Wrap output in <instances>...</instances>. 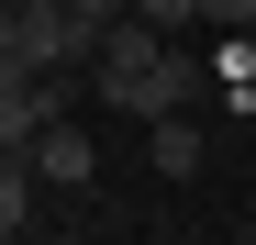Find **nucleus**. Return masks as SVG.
I'll return each instance as SVG.
<instances>
[{
  "label": "nucleus",
  "mask_w": 256,
  "mask_h": 245,
  "mask_svg": "<svg viewBox=\"0 0 256 245\" xmlns=\"http://www.w3.org/2000/svg\"><path fill=\"white\" fill-rule=\"evenodd\" d=\"M100 34H112V22H90L78 0H22V45H12V56H22L34 78H56V67H90Z\"/></svg>",
  "instance_id": "f257e3e1"
},
{
  "label": "nucleus",
  "mask_w": 256,
  "mask_h": 245,
  "mask_svg": "<svg viewBox=\"0 0 256 245\" xmlns=\"http://www.w3.org/2000/svg\"><path fill=\"white\" fill-rule=\"evenodd\" d=\"M34 178H45V190H90V178H100V145H90L78 112H56L45 134H34Z\"/></svg>",
  "instance_id": "f03ea898"
},
{
  "label": "nucleus",
  "mask_w": 256,
  "mask_h": 245,
  "mask_svg": "<svg viewBox=\"0 0 256 245\" xmlns=\"http://www.w3.org/2000/svg\"><path fill=\"white\" fill-rule=\"evenodd\" d=\"M145 168L156 178H200V122L190 112H145Z\"/></svg>",
  "instance_id": "7ed1b4c3"
},
{
  "label": "nucleus",
  "mask_w": 256,
  "mask_h": 245,
  "mask_svg": "<svg viewBox=\"0 0 256 245\" xmlns=\"http://www.w3.org/2000/svg\"><path fill=\"white\" fill-rule=\"evenodd\" d=\"M34 200H45V178H34V156H0V245H12L34 223Z\"/></svg>",
  "instance_id": "20e7f679"
},
{
  "label": "nucleus",
  "mask_w": 256,
  "mask_h": 245,
  "mask_svg": "<svg viewBox=\"0 0 256 245\" xmlns=\"http://www.w3.org/2000/svg\"><path fill=\"white\" fill-rule=\"evenodd\" d=\"M212 90H234V100L256 90V56H245V34H234V45H223V56H212Z\"/></svg>",
  "instance_id": "39448f33"
},
{
  "label": "nucleus",
  "mask_w": 256,
  "mask_h": 245,
  "mask_svg": "<svg viewBox=\"0 0 256 245\" xmlns=\"http://www.w3.org/2000/svg\"><path fill=\"white\" fill-rule=\"evenodd\" d=\"M134 12H145L156 34H200V0H134Z\"/></svg>",
  "instance_id": "423d86ee"
},
{
  "label": "nucleus",
  "mask_w": 256,
  "mask_h": 245,
  "mask_svg": "<svg viewBox=\"0 0 256 245\" xmlns=\"http://www.w3.org/2000/svg\"><path fill=\"white\" fill-rule=\"evenodd\" d=\"M200 34H256V0H200Z\"/></svg>",
  "instance_id": "0eeeda50"
},
{
  "label": "nucleus",
  "mask_w": 256,
  "mask_h": 245,
  "mask_svg": "<svg viewBox=\"0 0 256 245\" xmlns=\"http://www.w3.org/2000/svg\"><path fill=\"white\" fill-rule=\"evenodd\" d=\"M12 45H22V0H0V67H12Z\"/></svg>",
  "instance_id": "6e6552de"
},
{
  "label": "nucleus",
  "mask_w": 256,
  "mask_h": 245,
  "mask_svg": "<svg viewBox=\"0 0 256 245\" xmlns=\"http://www.w3.org/2000/svg\"><path fill=\"white\" fill-rule=\"evenodd\" d=\"M78 12H90V22H122V12H134V0H78Z\"/></svg>",
  "instance_id": "1a4fd4ad"
}]
</instances>
